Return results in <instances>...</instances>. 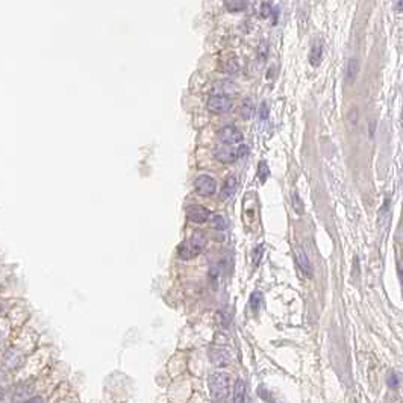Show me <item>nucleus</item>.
Returning a JSON list of instances; mask_svg holds the SVG:
<instances>
[{"mask_svg": "<svg viewBox=\"0 0 403 403\" xmlns=\"http://www.w3.org/2000/svg\"><path fill=\"white\" fill-rule=\"evenodd\" d=\"M208 386L215 400H224L230 393V376L223 371L212 373L208 379Z\"/></svg>", "mask_w": 403, "mask_h": 403, "instance_id": "nucleus-1", "label": "nucleus"}, {"mask_svg": "<svg viewBox=\"0 0 403 403\" xmlns=\"http://www.w3.org/2000/svg\"><path fill=\"white\" fill-rule=\"evenodd\" d=\"M205 244H206L205 234L202 230H196L188 241H185L183 244L179 246V256L185 261L193 259L205 249Z\"/></svg>", "mask_w": 403, "mask_h": 403, "instance_id": "nucleus-2", "label": "nucleus"}, {"mask_svg": "<svg viewBox=\"0 0 403 403\" xmlns=\"http://www.w3.org/2000/svg\"><path fill=\"white\" fill-rule=\"evenodd\" d=\"M194 188L200 196H212L217 191V182L214 178L208 176V175H200L196 180H194Z\"/></svg>", "mask_w": 403, "mask_h": 403, "instance_id": "nucleus-3", "label": "nucleus"}, {"mask_svg": "<svg viewBox=\"0 0 403 403\" xmlns=\"http://www.w3.org/2000/svg\"><path fill=\"white\" fill-rule=\"evenodd\" d=\"M217 136L223 143V144H238L243 141V134L240 129H237L235 126H224L222 128L219 132H217Z\"/></svg>", "mask_w": 403, "mask_h": 403, "instance_id": "nucleus-4", "label": "nucleus"}, {"mask_svg": "<svg viewBox=\"0 0 403 403\" xmlns=\"http://www.w3.org/2000/svg\"><path fill=\"white\" fill-rule=\"evenodd\" d=\"M232 108V102L226 96H212L208 100V110L214 114H224Z\"/></svg>", "mask_w": 403, "mask_h": 403, "instance_id": "nucleus-5", "label": "nucleus"}, {"mask_svg": "<svg viewBox=\"0 0 403 403\" xmlns=\"http://www.w3.org/2000/svg\"><path fill=\"white\" fill-rule=\"evenodd\" d=\"M214 158L222 164H232V162H235L238 159V152L234 150L232 147H229L227 144L220 146V147L214 149Z\"/></svg>", "mask_w": 403, "mask_h": 403, "instance_id": "nucleus-6", "label": "nucleus"}, {"mask_svg": "<svg viewBox=\"0 0 403 403\" xmlns=\"http://www.w3.org/2000/svg\"><path fill=\"white\" fill-rule=\"evenodd\" d=\"M209 211L205 208V206H200V205H193V206H188L187 208V219L193 223H197V224H202L205 223L208 219H209Z\"/></svg>", "mask_w": 403, "mask_h": 403, "instance_id": "nucleus-7", "label": "nucleus"}, {"mask_svg": "<svg viewBox=\"0 0 403 403\" xmlns=\"http://www.w3.org/2000/svg\"><path fill=\"white\" fill-rule=\"evenodd\" d=\"M296 262L297 266L300 267V270L308 276L311 277L313 276V267H311V262H309L306 253L300 249V247H296Z\"/></svg>", "mask_w": 403, "mask_h": 403, "instance_id": "nucleus-8", "label": "nucleus"}, {"mask_svg": "<svg viewBox=\"0 0 403 403\" xmlns=\"http://www.w3.org/2000/svg\"><path fill=\"white\" fill-rule=\"evenodd\" d=\"M235 191H237V179L234 176H229L223 182V187H222V191H220V199L222 200H229L230 197H234Z\"/></svg>", "mask_w": 403, "mask_h": 403, "instance_id": "nucleus-9", "label": "nucleus"}, {"mask_svg": "<svg viewBox=\"0 0 403 403\" xmlns=\"http://www.w3.org/2000/svg\"><path fill=\"white\" fill-rule=\"evenodd\" d=\"M321 56H323V47L321 43L315 41L311 47V52H309V63H311L313 67H317L321 63Z\"/></svg>", "mask_w": 403, "mask_h": 403, "instance_id": "nucleus-10", "label": "nucleus"}, {"mask_svg": "<svg viewBox=\"0 0 403 403\" xmlns=\"http://www.w3.org/2000/svg\"><path fill=\"white\" fill-rule=\"evenodd\" d=\"M20 362H22V356L17 350L11 349L5 353V364L9 368H17L20 365Z\"/></svg>", "mask_w": 403, "mask_h": 403, "instance_id": "nucleus-11", "label": "nucleus"}, {"mask_svg": "<svg viewBox=\"0 0 403 403\" xmlns=\"http://www.w3.org/2000/svg\"><path fill=\"white\" fill-rule=\"evenodd\" d=\"M224 8L229 12H241L247 8V0H224Z\"/></svg>", "mask_w": 403, "mask_h": 403, "instance_id": "nucleus-12", "label": "nucleus"}, {"mask_svg": "<svg viewBox=\"0 0 403 403\" xmlns=\"http://www.w3.org/2000/svg\"><path fill=\"white\" fill-rule=\"evenodd\" d=\"M356 74H358V61H356L355 58H350L349 63H347V68H346V77H347L349 84L355 82Z\"/></svg>", "mask_w": 403, "mask_h": 403, "instance_id": "nucleus-13", "label": "nucleus"}, {"mask_svg": "<svg viewBox=\"0 0 403 403\" xmlns=\"http://www.w3.org/2000/svg\"><path fill=\"white\" fill-rule=\"evenodd\" d=\"M244 400H246V383L243 382V379H238L234 386V402L241 403Z\"/></svg>", "mask_w": 403, "mask_h": 403, "instance_id": "nucleus-14", "label": "nucleus"}, {"mask_svg": "<svg viewBox=\"0 0 403 403\" xmlns=\"http://www.w3.org/2000/svg\"><path fill=\"white\" fill-rule=\"evenodd\" d=\"M212 361L217 365H226L230 361V356L226 350H217L212 353Z\"/></svg>", "mask_w": 403, "mask_h": 403, "instance_id": "nucleus-15", "label": "nucleus"}, {"mask_svg": "<svg viewBox=\"0 0 403 403\" xmlns=\"http://www.w3.org/2000/svg\"><path fill=\"white\" fill-rule=\"evenodd\" d=\"M240 114H241V118H244V120H249L253 115V103H252V100H244L243 102V105L240 106Z\"/></svg>", "mask_w": 403, "mask_h": 403, "instance_id": "nucleus-16", "label": "nucleus"}, {"mask_svg": "<svg viewBox=\"0 0 403 403\" xmlns=\"http://www.w3.org/2000/svg\"><path fill=\"white\" fill-rule=\"evenodd\" d=\"M223 71L227 73V74H234L240 70V63L235 59V58H232V59H227L224 61V64H223Z\"/></svg>", "mask_w": 403, "mask_h": 403, "instance_id": "nucleus-17", "label": "nucleus"}, {"mask_svg": "<svg viewBox=\"0 0 403 403\" xmlns=\"http://www.w3.org/2000/svg\"><path fill=\"white\" fill-rule=\"evenodd\" d=\"M211 227L217 230H224L227 227V220L223 215H214L211 219Z\"/></svg>", "mask_w": 403, "mask_h": 403, "instance_id": "nucleus-18", "label": "nucleus"}, {"mask_svg": "<svg viewBox=\"0 0 403 403\" xmlns=\"http://www.w3.org/2000/svg\"><path fill=\"white\" fill-rule=\"evenodd\" d=\"M270 175V168L267 167V164L264 161L259 162V167H258V176L261 179V182H266L267 176Z\"/></svg>", "mask_w": 403, "mask_h": 403, "instance_id": "nucleus-19", "label": "nucleus"}, {"mask_svg": "<svg viewBox=\"0 0 403 403\" xmlns=\"http://www.w3.org/2000/svg\"><path fill=\"white\" fill-rule=\"evenodd\" d=\"M259 303H261V294L255 291V292L252 294V297H250V306H252V311H253V313H258Z\"/></svg>", "mask_w": 403, "mask_h": 403, "instance_id": "nucleus-20", "label": "nucleus"}, {"mask_svg": "<svg viewBox=\"0 0 403 403\" xmlns=\"http://www.w3.org/2000/svg\"><path fill=\"white\" fill-rule=\"evenodd\" d=\"M388 220H390V215H388V205L385 203V206L382 208V214H381V217H379V223L385 226L386 223H388Z\"/></svg>", "mask_w": 403, "mask_h": 403, "instance_id": "nucleus-21", "label": "nucleus"}, {"mask_svg": "<svg viewBox=\"0 0 403 403\" xmlns=\"http://www.w3.org/2000/svg\"><path fill=\"white\" fill-rule=\"evenodd\" d=\"M292 206H294V209L297 211V214L303 212V205H302V202L299 199V194H292Z\"/></svg>", "mask_w": 403, "mask_h": 403, "instance_id": "nucleus-22", "label": "nucleus"}, {"mask_svg": "<svg viewBox=\"0 0 403 403\" xmlns=\"http://www.w3.org/2000/svg\"><path fill=\"white\" fill-rule=\"evenodd\" d=\"M262 246H258L256 249L253 250V266H258L259 261H261V256H262Z\"/></svg>", "mask_w": 403, "mask_h": 403, "instance_id": "nucleus-23", "label": "nucleus"}, {"mask_svg": "<svg viewBox=\"0 0 403 403\" xmlns=\"http://www.w3.org/2000/svg\"><path fill=\"white\" fill-rule=\"evenodd\" d=\"M259 117H261L262 120H266V118L269 117V106H267L266 102H262L261 106H259Z\"/></svg>", "mask_w": 403, "mask_h": 403, "instance_id": "nucleus-24", "label": "nucleus"}, {"mask_svg": "<svg viewBox=\"0 0 403 403\" xmlns=\"http://www.w3.org/2000/svg\"><path fill=\"white\" fill-rule=\"evenodd\" d=\"M388 385L391 386V388H397V386H399V379H397V376L394 373L388 376Z\"/></svg>", "mask_w": 403, "mask_h": 403, "instance_id": "nucleus-25", "label": "nucleus"}, {"mask_svg": "<svg viewBox=\"0 0 403 403\" xmlns=\"http://www.w3.org/2000/svg\"><path fill=\"white\" fill-rule=\"evenodd\" d=\"M237 152H238V158H244V157H247V155H249V147L241 146Z\"/></svg>", "mask_w": 403, "mask_h": 403, "instance_id": "nucleus-26", "label": "nucleus"}, {"mask_svg": "<svg viewBox=\"0 0 403 403\" xmlns=\"http://www.w3.org/2000/svg\"><path fill=\"white\" fill-rule=\"evenodd\" d=\"M271 12H270V5H262V17H269Z\"/></svg>", "mask_w": 403, "mask_h": 403, "instance_id": "nucleus-27", "label": "nucleus"}, {"mask_svg": "<svg viewBox=\"0 0 403 403\" xmlns=\"http://www.w3.org/2000/svg\"><path fill=\"white\" fill-rule=\"evenodd\" d=\"M399 9H403V0H400L399 2Z\"/></svg>", "mask_w": 403, "mask_h": 403, "instance_id": "nucleus-28", "label": "nucleus"}, {"mask_svg": "<svg viewBox=\"0 0 403 403\" xmlns=\"http://www.w3.org/2000/svg\"><path fill=\"white\" fill-rule=\"evenodd\" d=\"M2 339H3V335H2V332H0V341H2Z\"/></svg>", "mask_w": 403, "mask_h": 403, "instance_id": "nucleus-29", "label": "nucleus"}]
</instances>
